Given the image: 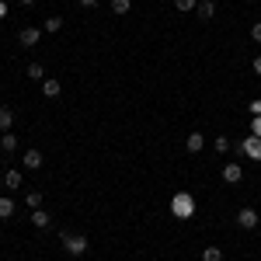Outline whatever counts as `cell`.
<instances>
[{
    "label": "cell",
    "instance_id": "obj_15",
    "mask_svg": "<svg viewBox=\"0 0 261 261\" xmlns=\"http://www.w3.org/2000/svg\"><path fill=\"white\" fill-rule=\"evenodd\" d=\"M129 11H133V0H112V14H129Z\"/></svg>",
    "mask_w": 261,
    "mask_h": 261
},
{
    "label": "cell",
    "instance_id": "obj_5",
    "mask_svg": "<svg viewBox=\"0 0 261 261\" xmlns=\"http://www.w3.org/2000/svg\"><path fill=\"white\" fill-rule=\"evenodd\" d=\"M39 39H42V28H32V24H28V28H21V32H18V42L24 45V49H32V45H39Z\"/></svg>",
    "mask_w": 261,
    "mask_h": 261
},
{
    "label": "cell",
    "instance_id": "obj_9",
    "mask_svg": "<svg viewBox=\"0 0 261 261\" xmlns=\"http://www.w3.org/2000/svg\"><path fill=\"white\" fill-rule=\"evenodd\" d=\"M202 146H205V136H202V133H188V140H185V150H188V153H199Z\"/></svg>",
    "mask_w": 261,
    "mask_h": 261
},
{
    "label": "cell",
    "instance_id": "obj_20",
    "mask_svg": "<svg viewBox=\"0 0 261 261\" xmlns=\"http://www.w3.org/2000/svg\"><path fill=\"white\" fill-rule=\"evenodd\" d=\"M60 28H63V18H60V14L45 18V32H60Z\"/></svg>",
    "mask_w": 261,
    "mask_h": 261
},
{
    "label": "cell",
    "instance_id": "obj_23",
    "mask_svg": "<svg viewBox=\"0 0 261 261\" xmlns=\"http://www.w3.org/2000/svg\"><path fill=\"white\" fill-rule=\"evenodd\" d=\"M251 136H261V115L251 119Z\"/></svg>",
    "mask_w": 261,
    "mask_h": 261
},
{
    "label": "cell",
    "instance_id": "obj_28",
    "mask_svg": "<svg viewBox=\"0 0 261 261\" xmlns=\"http://www.w3.org/2000/svg\"><path fill=\"white\" fill-rule=\"evenodd\" d=\"M4 14H7V4H4V0H0V18H4Z\"/></svg>",
    "mask_w": 261,
    "mask_h": 261
},
{
    "label": "cell",
    "instance_id": "obj_4",
    "mask_svg": "<svg viewBox=\"0 0 261 261\" xmlns=\"http://www.w3.org/2000/svg\"><path fill=\"white\" fill-rule=\"evenodd\" d=\"M241 153L251 157V161H261V136H247V140L241 143Z\"/></svg>",
    "mask_w": 261,
    "mask_h": 261
},
{
    "label": "cell",
    "instance_id": "obj_12",
    "mask_svg": "<svg viewBox=\"0 0 261 261\" xmlns=\"http://www.w3.org/2000/svg\"><path fill=\"white\" fill-rule=\"evenodd\" d=\"M195 11H199V18H202V21H213V18H216V4H213V0H202Z\"/></svg>",
    "mask_w": 261,
    "mask_h": 261
},
{
    "label": "cell",
    "instance_id": "obj_8",
    "mask_svg": "<svg viewBox=\"0 0 261 261\" xmlns=\"http://www.w3.org/2000/svg\"><path fill=\"white\" fill-rule=\"evenodd\" d=\"M11 125H14V108L0 105V133H11Z\"/></svg>",
    "mask_w": 261,
    "mask_h": 261
},
{
    "label": "cell",
    "instance_id": "obj_3",
    "mask_svg": "<svg viewBox=\"0 0 261 261\" xmlns=\"http://www.w3.org/2000/svg\"><path fill=\"white\" fill-rule=\"evenodd\" d=\"M258 223H261V213L251 209V205H244L241 213H237V226H244V230H254Z\"/></svg>",
    "mask_w": 261,
    "mask_h": 261
},
{
    "label": "cell",
    "instance_id": "obj_17",
    "mask_svg": "<svg viewBox=\"0 0 261 261\" xmlns=\"http://www.w3.org/2000/svg\"><path fill=\"white\" fill-rule=\"evenodd\" d=\"M11 216H14V202L4 195V199H0V220H11Z\"/></svg>",
    "mask_w": 261,
    "mask_h": 261
},
{
    "label": "cell",
    "instance_id": "obj_27",
    "mask_svg": "<svg viewBox=\"0 0 261 261\" xmlns=\"http://www.w3.org/2000/svg\"><path fill=\"white\" fill-rule=\"evenodd\" d=\"M251 66H254V73H261V56H254V63H251Z\"/></svg>",
    "mask_w": 261,
    "mask_h": 261
},
{
    "label": "cell",
    "instance_id": "obj_26",
    "mask_svg": "<svg viewBox=\"0 0 261 261\" xmlns=\"http://www.w3.org/2000/svg\"><path fill=\"white\" fill-rule=\"evenodd\" d=\"M77 4H81V7H87V11H91V7H98V0H77Z\"/></svg>",
    "mask_w": 261,
    "mask_h": 261
},
{
    "label": "cell",
    "instance_id": "obj_29",
    "mask_svg": "<svg viewBox=\"0 0 261 261\" xmlns=\"http://www.w3.org/2000/svg\"><path fill=\"white\" fill-rule=\"evenodd\" d=\"M21 4H24V7H32V4H35V0H21Z\"/></svg>",
    "mask_w": 261,
    "mask_h": 261
},
{
    "label": "cell",
    "instance_id": "obj_18",
    "mask_svg": "<svg viewBox=\"0 0 261 261\" xmlns=\"http://www.w3.org/2000/svg\"><path fill=\"white\" fill-rule=\"evenodd\" d=\"M28 77H32V81H45V70H42V63H28Z\"/></svg>",
    "mask_w": 261,
    "mask_h": 261
},
{
    "label": "cell",
    "instance_id": "obj_7",
    "mask_svg": "<svg viewBox=\"0 0 261 261\" xmlns=\"http://www.w3.org/2000/svg\"><path fill=\"white\" fill-rule=\"evenodd\" d=\"M42 161H45V157H42L39 150H24V157H21L24 171H39V167H42Z\"/></svg>",
    "mask_w": 261,
    "mask_h": 261
},
{
    "label": "cell",
    "instance_id": "obj_24",
    "mask_svg": "<svg viewBox=\"0 0 261 261\" xmlns=\"http://www.w3.org/2000/svg\"><path fill=\"white\" fill-rule=\"evenodd\" d=\"M251 39L261 42V21H254V24H251Z\"/></svg>",
    "mask_w": 261,
    "mask_h": 261
},
{
    "label": "cell",
    "instance_id": "obj_22",
    "mask_svg": "<svg viewBox=\"0 0 261 261\" xmlns=\"http://www.w3.org/2000/svg\"><path fill=\"white\" fill-rule=\"evenodd\" d=\"M213 146H216V153H230V140H226V136H216Z\"/></svg>",
    "mask_w": 261,
    "mask_h": 261
},
{
    "label": "cell",
    "instance_id": "obj_19",
    "mask_svg": "<svg viewBox=\"0 0 261 261\" xmlns=\"http://www.w3.org/2000/svg\"><path fill=\"white\" fill-rule=\"evenodd\" d=\"M24 202H28V209H42V192H28Z\"/></svg>",
    "mask_w": 261,
    "mask_h": 261
},
{
    "label": "cell",
    "instance_id": "obj_6",
    "mask_svg": "<svg viewBox=\"0 0 261 261\" xmlns=\"http://www.w3.org/2000/svg\"><path fill=\"white\" fill-rule=\"evenodd\" d=\"M241 178H244V167H241V164H233V161H230L226 167H223V181H226V185H237Z\"/></svg>",
    "mask_w": 261,
    "mask_h": 261
},
{
    "label": "cell",
    "instance_id": "obj_11",
    "mask_svg": "<svg viewBox=\"0 0 261 261\" xmlns=\"http://www.w3.org/2000/svg\"><path fill=\"white\" fill-rule=\"evenodd\" d=\"M53 223V216L45 213V209H32V226H39V230H45Z\"/></svg>",
    "mask_w": 261,
    "mask_h": 261
},
{
    "label": "cell",
    "instance_id": "obj_10",
    "mask_svg": "<svg viewBox=\"0 0 261 261\" xmlns=\"http://www.w3.org/2000/svg\"><path fill=\"white\" fill-rule=\"evenodd\" d=\"M60 91H63L60 81H53V77H45V81H42V94H45V98H60Z\"/></svg>",
    "mask_w": 261,
    "mask_h": 261
},
{
    "label": "cell",
    "instance_id": "obj_1",
    "mask_svg": "<svg viewBox=\"0 0 261 261\" xmlns=\"http://www.w3.org/2000/svg\"><path fill=\"white\" fill-rule=\"evenodd\" d=\"M171 213H174L178 220H192V216H195V195H192V192H178V195L171 199Z\"/></svg>",
    "mask_w": 261,
    "mask_h": 261
},
{
    "label": "cell",
    "instance_id": "obj_21",
    "mask_svg": "<svg viewBox=\"0 0 261 261\" xmlns=\"http://www.w3.org/2000/svg\"><path fill=\"white\" fill-rule=\"evenodd\" d=\"M174 7L188 14V11H195V7H199V0H174Z\"/></svg>",
    "mask_w": 261,
    "mask_h": 261
},
{
    "label": "cell",
    "instance_id": "obj_13",
    "mask_svg": "<svg viewBox=\"0 0 261 261\" xmlns=\"http://www.w3.org/2000/svg\"><path fill=\"white\" fill-rule=\"evenodd\" d=\"M21 181H24V174H21L18 167H11V171L4 174V185H7V188H21Z\"/></svg>",
    "mask_w": 261,
    "mask_h": 261
},
{
    "label": "cell",
    "instance_id": "obj_16",
    "mask_svg": "<svg viewBox=\"0 0 261 261\" xmlns=\"http://www.w3.org/2000/svg\"><path fill=\"white\" fill-rule=\"evenodd\" d=\"M202 261H223V251L209 244V247H202Z\"/></svg>",
    "mask_w": 261,
    "mask_h": 261
},
{
    "label": "cell",
    "instance_id": "obj_14",
    "mask_svg": "<svg viewBox=\"0 0 261 261\" xmlns=\"http://www.w3.org/2000/svg\"><path fill=\"white\" fill-rule=\"evenodd\" d=\"M0 150H4V153H14V150H18V136H14V133H4V136H0Z\"/></svg>",
    "mask_w": 261,
    "mask_h": 261
},
{
    "label": "cell",
    "instance_id": "obj_25",
    "mask_svg": "<svg viewBox=\"0 0 261 261\" xmlns=\"http://www.w3.org/2000/svg\"><path fill=\"white\" fill-rule=\"evenodd\" d=\"M247 108H251V115H261V98H254L251 105H247Z\"/></svg>",
    "mask_w": 261,
    "mask_h": 261
},
{
    "label": "cell",
    "instance_id": "obj_2",
    "mask_svg": "<svg viewBox=\"0 0 261 261\" xmlns=\"http://www.w3.org/2000/svg\"><path fill=\"white\" fill-rule=\"evenodd\" d=\"M60 244H63L66 254H84V251H87V237H84V233H63Z\"/></svg>",
    "mask_w": 261,
    "mask_h": 261
}]
</instances>
